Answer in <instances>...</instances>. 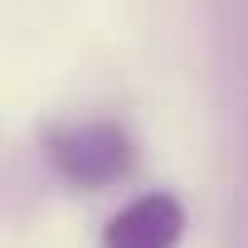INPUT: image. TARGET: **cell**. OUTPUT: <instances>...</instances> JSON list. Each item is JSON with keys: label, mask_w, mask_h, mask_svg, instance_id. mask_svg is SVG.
Masks as SVG:
<instances>
[{"label": "cell", "mask_w": 248, "mask_h": 248, "mask_svg": "<svg viewBox=\"0 0 248 248\" xmlns=\"http://www.w3.org/2000/svg\"><path fill=\"white\" fill-rule=\"evenodd\" d=\"M180 229H185V209L170 195H141L107 224L102 248H175Z\"/></svg>", "instance_id": "cell-2"}, {"label": "cell", "mask_w": 248, "mask_h": 248, "mask_svg": "<svg viewBox=\"0 0 248 248\" xmlns=\"http://www.w3.org/2000/svg\"><path fill=\"white\" fill-rule=\"evenodd\" d=\"M54 166L73 180V185H107L112 175L127 170L132 146L117 127H102V122H88V127H68L49 141Z\"/></svg>", "instance_id": "cell-1"}]
</instances>
